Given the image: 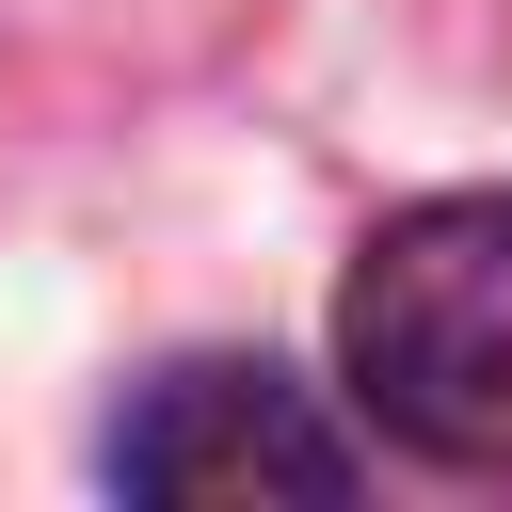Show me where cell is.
<instances>
[{"instance_id":"1","label":"cell","mask_w":512,"mask_h":512,"mask_svg":"<svg viewBox=\"0 0 512 512\" xmlns=\"http://www.w3.org/2000/svg\"><path fill=\"white\" fill-rule=\"evenodd\" d=\"M336 400L368 448L512 496V192H416L352 240Z\"/></svg>"},{"instance_id":"2","label":"cell","mask_w":512,"mask_h":512,"mask_svg":"<svg viewBox=\"0 0 512 512\" xmlns=\"http://www.w3.org/2000/svg\"><path fill=\"white\" fill-rule=\"evenodd\" d=\"M96 480L160 496V512H240V496L336 512V496H368V432L288 352H160L112 400V432H96Z\"/></svg>"}]
</instances>
